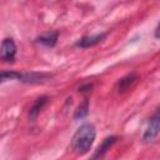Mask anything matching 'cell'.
Here are the masks:
<instances>
[{
  "instance_id": "5b68a950",
  "label": "cell",
  "mask_w": 160,
  "mask_h": 160,
  "mask_svg": "<svg viewBox=\"0 0 160 160\" xmlns=\"http://www.w3.org/2000/svg\"><path fill=\"white\" fill-rule=\"evenodd\" d=\"M116 140H118V136H109V138L104 139L102 142H101V145L98 148V150H96L94 158H102L104 154L110 149V146H111Z\"/></svg>"
},
{
  "instance_id": "ba28073f",
  "label": "cell",
  "mask_w": 160,
  "mask_h": 160,
  "mask_svg": "<svg viewBox=\"0 0 160 160\" xmlns=\"http://www.w3.org/2000/svg\"><path fill=\"white\" fill-rule=\"evenodd\" d=\"M134 80H135V75H134V74L122 78V79L119 81V90H120V91H125V90L134 82Z\"/></svg>"
},
{
  "instance_id": "52a82bcc",
  "label": "cell",
  "mask_w": 160,
  "mask_h": 160,
  "mask_svg": "<svg viewBox=\"0 0 160 160\" xmlns=\"http://www.w3.org/2000/svg\"><path fill=\"white\" fill-rule=\"evenodd\" d=\"M46 96H41V98H39L36 101H35V104L32 105V108L30 109V118L31 119H35L36 116H38V114L40 112V110L42 109V106H44V104L46 102Z\"/></svg>"
},
{
  "instance_id": "30bf717a",
  "label": "cell",
  "mask_w": 160,
  "mask_h": 160,
  "mask_svg": "<svg viewBox=\"0 0 160 160\" xmlns=\"http://www.w3.org/2000/svg\"><path fill=\"white\" fill-rule=\"evenodd\" d=\"M22 74L15 72V71H0V82L5 80H11V79H21Z\"/></svg>"
},
{
  "instance_id": "8992f818",
  "label": "cell",
  "mask_w": 160,
  "mask_h": 160,
  "mask_svg": "<svg viewBox=\"0 0 160 160\" xmlns=\"http://www.w3.org/2000/svg\"><path fill=\"white\" fill-rule=\"evenodd\" d=\"M56 40H58L56 32H48V34H44L38 38V42L46 45V46H54L56 44Z\"/></svg>"
},
{
  "instance_id": "7a4b0ae2",
  "label": "cell",
  "mask_w": 160,
  "mask_h": 160,
  "mask_svg": "<svg viewBox=\"0 0 160 160\" xmlns=\"http://www.w3.org/2000/svg\"><path fill=\"white\" fill-rule=\"evenodd\" d=\"M16 54V45L12 39H4L0 46V59L2 61H14Z\"/></svg>"
},
{
  "instance_id": "277c9868",
  "label": "cell",
  "mask_w": 160,
  "mask_h": 160,
  "mask_svg": "<svg viewBox=\"0 0 160 160\" xmlns=\"http://www.w3.org/2000/svg\"><path fill=\"white\" fill-rule=\"evenodd\" d=\"M105 36H106V34H99V35L84 36V38H81V39L76 42V45L80 46V48H90V46H94V45H96L98 42H100Z\"/></svg>"
},
{
  "instance_id": "3957f363",
  "label": "cell",
  "mask_w": 160,
  "mask_h": 160,
  "mask_svg": "<svg viewBox=\"0 0 160 160\" xmlns=\"http://www.w3.org/2000/svg\"><path fill=\"white\" fill-rule=\"evenodd\" d=\"M159 129H160V118H159V110L154 114V116L151 118L149 126L146 128L145 132H144V140L145 141H151L154 140L158 134H159Z\"/></svg>"
},
{
  "instance_id": "9c48e42d",
  "label": "cell",
  "mask_w": 160,
  "mask_h": 160,
  "mask_svg": "<svg viewBox=\"0 0 160 160\" xmlns=\"http://www.w3.org/2000/svg\"><path fill=\"white\" fill-rule=\"evenodd\" d=\"M88 110H89V102H88V100H84L80 105H79V108L76 109V112H75V118L76 119H81V118H84V116H86L88 115Z\"/></svg>"
},
{
  "instance_id": "6da1fadb",
  "label": "cell",
  "mask_w": 160,
  "mask_h": 160,
  "mask_svg": "<svg viewBox=\"0 0 160 160\" xmlns=\"http://www.w3.org/2000/svg\"><path fill=\"white\" fill-rule=\"evenodd\" d=\"M95 135H96V131L92 124L88 122V124L81 125L72 136L71 149L76 154H80V155L88 152V150L91 148L95 140Z\"/></svg>"
}]
</instances>
